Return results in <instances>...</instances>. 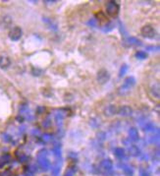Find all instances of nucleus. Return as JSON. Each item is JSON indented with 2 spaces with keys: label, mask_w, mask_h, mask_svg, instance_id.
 Returning <instances> with one entry per match:
<instances>
[{
  "label": "nucleus",
  "mask_w": 160,
  "mask_h": 176,
  "mask_svg": "<svg viewBox=\"0 0 160 176\" xmlns=\"http://www.w3.org/2000/svg\"><path fill=\"white\" fill-rule=\"evenodd\" d=\"M113 28H114V24H113V23H109V22H107V24H106V25L103 27L102 31L105 32V33H108V32L112 31V30H113Z\"/></svg>",
  "instance_id": "nucleus-17"
},
{
  "label": "nucleus",
  "mask_w": 160,
  "mask_h": 176,
  "mask_svg": "<svg viewBox=\"0 0 160 176\" xmlns=\"http://www.w3.org/2000/svg\"><path fill=\"white\" fill-rule=\"evenodd\" d=\"M11 65V59L7 55H0V68L5 70L8 69Z\"/></svg>",
  "instance_id": "nucleus-8"
},
{
  "label": "nucleus",
  "mask_w": 160,
  "mask_h": 176,
  "mask_svg": "<svg viewBox=\"0 0 160 176\" xmlns=\"http://www.w3.org/2000/svg\"><path fill=\"white\" fill-rule=\"evenodd\" d=\"M12 24V18L10 16H4L2 18V20L0 21V26L3 29H7L11 26Z\"/></svg>",
  "instance_id": "nucleus-11"
},
{
  "label": "nucleus",
  "mask_w": 160,
  "mask_h": 176,
  "mask_svg": "<svg viewBox=\"0 0 160 176\" xmlns=\"http://www.w3.org/2000/svg\"><path fill=\"white\" fill-rule=\"evenodd\" d=\"M129 136H130V141H133V142H137L140 140V135H139V132L136 128H131L129 130Z\"/></svg>",
  "instance_id": "nucleus-10"
},
{
  "label": "nucleus",
  "mask_w": 160,
  "mask_h": 176,
  "mask_svg": "<svg viewBox=\"0 0 160 176\" xmlns=\"http://www.w3.org/2000/svg\"><path fill=\"white\" fill-rule=\"evenodd\" d=\"M120 11V6L116 1H108L106 4V13L110 17H117Z\"/></svg>",
  "instance_id": "nucleus-2"
},
{
  "label": "nucleus",
  "mask_w": 160,
  "mask_h": 176,
  "mask_svg": "<svg viewBox=\"0 0 160 176\" xmlns=\"http://www.w3.org/2000/svg\"><path fill=\"white\" fill-rule=\"evenodd\" d=\"M117 114L122 117H130L133 115V108L129 105H122L117 109Z\"/></svg>",
  "instance_id": "nucleus-6"
},
{
  "label": "nucleus",
  "mask_w": 160,
  "mask_h": 176,
  "mask_svg": "<svg viewBox=\"0 0 160 176\" xmlns=\"http://www.w3.org/2000/svg\"><path fill=\"white\" fill-rule=\"evenodd\" d=\"M129 153H130V155H133V156L140 155V151L139 147H137V146H131V147H129Z\"/></svg>",
  "instance_id": "nucleus-14"
},
{
  "label": "nucleus",
  "mask_w": 160,
  "mask_h": 176,
  "mask_svg": "<svg viewBox=\"0 0 160 176\" xmlns=\"http://www.w3.org/2000/svg\"><path fill=\"white\" fill-rule=\"evenodd\" d=\"M144 129H145V131H152V130H154V126H153L152 123L147 122L144 126Z\"/></svg>",
  "instance_id": "nucleus-24"
},
{
  "label": "nucleus",
  "mask_w": 160,
  "mask_h": 176,
  "mask_svg": "<svg viewBox=\"0 0 160 176\" xmlns=\"http://www.w3.org/2000/svg\"><path fill=\"white\" fill-rule=\"evenodd\" d=\"M151 93L156 99H159V85L158 84L153 85L152 88H151Z\"/></svg>",
  "instance_id": "nucleus-16"
},
{
  "label": "nucleus",
  "mask_w": 160,
  "mask_h": 176,
  "mask_svg": "<svg viewBox=\"0 0 160 176\" xmlns=\"http://www.w3.org/2000/svg\"><path fill=\"white\" fill-rule=\"evenodd\" d=\"M59 172H60V164L57 163V164L52 168V174L54 176H57L59 174Z\"/></svg>",
  "instance_id": "nucleus-20"
},
{
  "label": "nucleus",
  "mask_w": 160,
  "mask_h": 176,
  "mask_svg": "<svg viewBox=\"0 0 160 176\" xmlns=\"http://www.w3.org/2000/svg\"><path fill=\"white\" fill-rule=\"evenodd\" d=\"M140 34L141 35L144 36L145 39H154L156 36V31L155 29L153 28L151 25H145L141 28L140 30Z\"/></svg>",
  "instance_id": "nucleus-3"
},
{
  "label": "nucleus",
  "mask_w": 160,
  "mask_h": 176,
  "mask_svg": "<svg viewBox=\"0 0 160 176\" xmlns=\"http://www.w3.org/2000/svg\"><path fill=\"white\" fill-rule=\"evenodd\" d=\"M96 80L100 85H104L110 80V73L106 69H100L97 72L96 75Z\"/></svg>",
  "instance_id": "nucleus-4"
},
{
  "label": "nucleus",
  "mask_w": 160,
  "mask_h": 176,
  "mask_svg": "<svg viewBox=\"0 0 160 176\" xmlns=\"http://www.w3.org/2000/svg\"><path fill=\"white\" fill-rule=\"evenodd\" d=\"M53 153L56 156H60L61 155V150H60V147L59 146H55L54 148H53Z\"/></svg>",
  "instance_id": "nucleus-23"
},
{
  "label": "nucleus",
  "mask_w": 160,
  "mask_h": 176,
  "mask_svg": "<svg viewBox=\"0 0 160 176\" xmlns=\"http://www.w3.org/2000/svg\"><path fill=\"white\" fill-rule=\"evenodd\" d=\"M136 57L143 60V59H145L147 57V54L144 51H138L137 53H136Z\"/></svg>",
  "instance_id": "nucleus-18"
},
{
  "label": "nucleus",
  "mask_w": 160,
  "mask_h": 176,
  "mask_svg": "<svg viewBox=\"0 0 160 176\" xmlns=\"http://www.w3.org/2000/svg\"><path fill=\"white\" fill-rule=\"evenodd\" d=\"M114 155L116 157H118V159L123 160V159H125V156H126V151L122 148H116L114 151Z\"/></svg>",
  "instance_id": "nucleus-13"
},
{
  "label": "nucleus",
  "mask_w": 160,
  "mask_h": 176,
  "mask_svg": "<svg viewBox=\"0 0 160 176\" xmlns=\"http://www.w3.org/2000/svg\"><path fill=\"white\" fill-rule=\"evenodd\" d=\"M98 166L100 168V170L103 172H111L112 169H113V162L110 160H103L100 161Z\"/></svg>",
  "instance_id": "nucleus-7"
},
{
  "label": "nucleus",
  "mask_w": 160,
  "mask_h": 176,
  "mask_svg": "<svg viewBox=\"0 0 160 176\" xmlns=\"http://www.w3.org/2000/svg\"><path fill=\"white\" fill-rule=\"evenodd\" d=\"M16 155H17V159L19 160L21 162H24L25 160H27V156H26V155L25 154H23V153H16Z\"/></svg>",
  "instance_id": "nucleus-19"
},
{
  "label": "nucleus",
  "mask_w": 160,
  "mask_h": 176,
  "mask_svg": "<svg viewBox=\"0 0 160 176\" xmlns=\"http://www.w3.org/2000/svg\"><path fill=\"white\" fill-rule=\"evenodd\" d=\"M75 172H76V168L75 167H70V168H68V170L66 171V173H65L64 176H74Z\"/></svg>",
  "instance_id": "nucleus-21"
},
{
  "label": "nucleus",
  "mask_w": 160,
  "mask_h": 176,
  "mask_svg": "<svg viewBox=\"0 0 160 176\" xmlns=\"http://www.w3.org/2000/svg\"><path fill=\"white\" fill-rule=\"evenodd\" d=\"M136 85V79L132 76H130L125 79L122 86L118 89V94L120 95H127L131 93L132 88Z\"/></svg>",
  "instance_id": "nucleus-1"
},
{
  "label": "nucleus",
  "mask_w": 160,
  "mask_h": 176,
  "mask_svg": "<svg viewBox=\"0 0 160 176\" xmlns=\"http://www.w3.org/2000/svg\"><path fill=\"white\" fill-rule=\"evenodd\" d=\"M2 166V164H1V163H0V167H1Z\"/></svg>",
  "instance_id": "nucleus-27"
},
{
  "label": "nucleus",
  "mask_w": 160,
  "mask_h": 176,
  "mask_svg": "<svg viewBox=\"0 0 160 176\" xmlns=\"http://www.w3.org/2000/svg\"><path fill=\"white\" fill-rule=\"evenodd\" d=\"M122 168H123V171H124V173H125L126 175H128V176H133V174H134V170H133L132 167L130 166V165L124 164Z\"/></svg>",
  "instance_id": "nucleus-15"
},
{
  "label": "nucleus",
  "mask_w": 160,
  "mask_h": 176,
  "mask_svg": "<svg viewBox=\"0 0 160 176\" xmlns=\"http://www.w3.org/2000/svg\"><path fill=\"white\" fill-rule=\"evenodd\" d=\"M97 23H98V22H97L96 19H91L90 22H88V25L94 27V26H96V25H97Z\"/></svg>",
  "instance_id": "nucleus-26"
},
{
  "label": "nucleus",
  "mask_w": 160,
  "mask_h": 176,
  "mask_svg": "<svg viewBox=\"0 0 160 176\" xmlns=\"http://www.w3.org/2000/svg\"><path fill=\"white\" fill-rule=\"evenodd\" d=\"M125 44H129V45H141V41L140 39H138L135 36H129L125 39Z\"/></svg>",
  "instance_id": "nucleus-12"
},
{
  "label": "nucleus",
  "mask_w": 160,
  "mask_h": 176,
  "mask_svg": "<svg viewBox=\"0 0 160 176\" xmlns=\"http://www.w3.org/2000/svg\"><path fill=\"white\" fill-rule=\"evenodd\" d=\"M23 35V31L20 27H13L9 32V38L11 40L13 41H18L20 40Z\"/></svg>",
  "instance_id": "nucleus-5"
},
{
  "label": "nucleus",
  "mask_w": 160,
  "mask_h": 176,
  "mask_svg": "<svg viewBox=\"0 0 160 176\" xmlns=\"http://www.w3.org/2000/svg\"><path fill=\"white\" fill-rule=\"evenodd\" d=\"M127 70H128V66L127 65H123L121 67V69H120V72H119V77H123L124 75H125Z\"/></svg>",
  "instance_id": "nucleus-22"
},
{
  "label": "nucleus",
  "mask_w": 160,
  "mask_h": 176,
  "mask_svg": "<svg viewBox=\"0 0 160 176\" xmlns=\"http://www.w3.org/2000/svg\"><path fill=\"white\" fill-rule=\"evenodd\" d=\"M117 109L118 107L115 104H109L104 108V114L105 116H113V115L117 114Z\"/></svg>",
  "instance_id": "nucleus-9"
},
{
  "label": "nucleus",
  "mask_w": 160,
  "mask_h": 176,
  "mask_svg": "<svg viewBox=\"0 0 160 176\" xmlns=\"http://www.w3.org/2000/svg\"><path fill=\"white\" fill-rule=\"evenodd\" d=\"M33 76H40L41 74H42V70L33 68Z\"/></svg>",
  "instance_id": "nucleus-25"
}]
</instances>
